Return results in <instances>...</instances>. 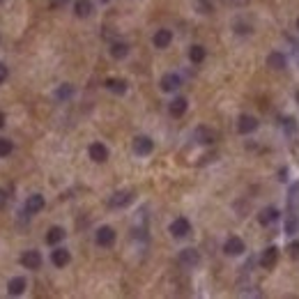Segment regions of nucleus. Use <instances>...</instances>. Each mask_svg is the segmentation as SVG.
Here are the masks:
<instances>
[{
	"mask_svg": "<svg viewBox=\"0 0 299 299\" xmlns=\"http://www.w3.org/2000/svg\"><path fill=\"white\" fill-rule=\"evenodd\" d=\"M267 67L269 69H276V72L286 69V55L279 53V51H272V53L267 55Z\"/></svg>",
	"mask_w": 299,
	"mask_h": 299,
	"instance_id": "nucleus-18",
	"label": "nucleus"
},
{
	"mask_svg": "<svg viewBox=\"0 0 299 299\" xmlns=\"http://www.w3.org/2000/svg\"><path fill=\"white\" fill-rule=\"evenodd\" d=\"M21 265H23L25 269H39L42 267V253L30 249V251H25L23 256H21Z\"/></svg>",
	"mask_w": 299,
	"mask_h": 299,
	"instance_id": "nucleus-8",
	"label": "nucleus"
},
{
	"mask_svg": "<svg viewBox=\"0 0 299 299\" xmlns=\"http://www.w3.org/2000/svg\"><path fill=\"white\" fill-rule=\"evenodd\" d=\"M72 95H74V88H72L69 83H62L58 90H55V97H58L60 102H65V99H69Z\"/></svg>",
	"mask_w": 299,
	"mask_h": 299,
	"instance_id": "nucleus-27",
	"label": "nucleus"
},
{
	"mask_svg": "<svg viewBox=\"0 0 299 299\" xmlns=\"http://www.w3.org/2000/svg\"><path fill=\"white\" fill-rule=\"evenodd\" d=\"M276 219H279V209L276 207H265V209H260V214H258V223H260V226H272Z\"/></svg>",
	"mask_w": 299,
	"mask_h": 299,
	"instance_id": "nucleus-16",
	"label": "nucleus"
},
{
	"mask_svg": "<svg viewBox=\"0 0 299 299\" xmlns=\"http://www.w3.org/2000/svg\"><path fill=\"white\" fill-rule=\"evenodd\" d=\"M2 127H5V113L0 111V129H2Z\"/></svg>",
	"mask_w": 299,
	"mask_h": 299,
	"instance_id": "nucleus-34",
	"label": "nucleus"
},
{
	"mask_svg": "<svg viewBox=\"0 0 299 299\" xmlns=\"http://www.w3.org/2000/svg\"><path fill=\"white\" fill-rule=\"evenodd\" d=\"M256 129H258V120L253 118V115H249V113L239 115V120H237V132H239V134L249 136V134H253Z\"/></svg>",
	"mask_w": 299,
	"mask_h": 299,
	"instance_id": "nucleus-4",
	"label": "nucleus"
},
{
	"mask_svg": "<svg viewBox=\"0 0 299 299\" xmlns=\"http://www.w3.org/2000/svg\"><path fill=\"white\" fill-rule=\"evenodd\" d=\"M170 235L173 237H177V239H182V237H186V235L191 233V223H189V219H184V216H177L173 223H170Z\"/></svg>",
	"mask_w": 299,
	"mask_h": 299,
	"instance_id": "nucleus-1",
	"label": "nucleus"
},
{
	"mask_svg": "<svg viewBox=\"0 0 299 299\" xmlns=\"http://www.w3.org/2000/svg\"><path fill=\"white\" fill-rule=\"evenodd\" d=\"M88 154H90V159H92V161L104 163L108 159V148L104 143H92L88 148Z\"/></svg>",
	"mask_w": 299,
	"mask_h": 299,
	"instance_id": "nucleus-12",
	"label": "nucleus"
},
{
	"mask_svg": "<svg viewBox=\"0 0 299 299\" xmlns=\"http://www.w3.org/2000/svg\"><path fill=\"white\" fill-rule=\"evenodd\" d=\"M290 253H293V258H299V242H295V244L290 246Z\"/></svg>",
	"mask_w": 299,
	"mask_h": 299,
	"instance_id": "nucleus-32",
	"label": "nucleus"
},
{
	"mask_svg": "<svg viewBox=\"0 0 299 299\" xmlns=\"http://www.w3.org/2000/svg\"><path fill=\"white\" fill-rule=\"evenodd\" d=\"M297 209H299V182H295L290 186V191H288V212L297 214Z\"/></svg>",
	"mask_w": 299,
	"mask_h": 299,
	"instance_id": "nucleus-20",
	"label": "nucleus"
},
{
	"mask_svg": "<svg viewBox=\"0 0 299 299\" xmlns=\"http://www.w3.org/2000/svg\"><path fill=\"white\" fill-rule=\"evenodd\" d=\"M25 286H28V283H25L23 276H14L12 281L7 283V293L14 295V297H18V295H23V293H25Z\"/></svg>",
	"mask_w": 299,
	"mask_h": 299,
	"instance_id": "nucleus-19",
	"label": "nucleus"
},
{
	"mask_svg": "<svg viewBox=\"0 0 299 299\" xmlns=\"http://www.w3.org/2000/svg\"><path fill=\"white\" fill-rule=\"evenodd\" d=\"M276 260H279V249H276V246H269V249L263 251V256H260V267L272 269L276 265Z\"/></svg>",
	"mask_w": 299,
	"mask_h": 299,
	"instance_id": "nucleus-13",
	"label": "nucleus"
},
{
	"mask_svg": "<svg viewBox=\"0 0 299 299\" xmlns=\"http://www.w3.org/2000/svg\"><path fill=\"white\" fill-rule=\"evenodd\" d=\"M74 12H76L78 18H85L92 14V2L90 0H76V5H74Z\"/></svg>",
	"mask_w": 299,
	"mask_h": 299,
	"instance_id": "nucleus-23",
	"label": "nucleus"
},
{
	"mask_svg": "<svg viewBox=\"0 0 299 299\" xmlns=\"http://www.w3.org/2000/svg\"><path fill=\"white\" fill-rule=\"evenodd\" d=\"M246 251V246L244 242H242V237H228L226 239V244H223V253L226 256H242V253Z\"/></svg>",
	"mask_w": 299,
	"mask_h": 299,
	"instance_id": "nucleus-3",
	"label": "nucleus"
},
{
	"mask_svg": "<svg viewBox=\"0 0 299 299\" xmlns=\"http://www.w3.org/2000/svg\"><path fill=\"white\" fill-rule=\"evenodd\" d=\"M99 2H104V5H106V2H111V0H99Z\"/></svg>",
	"mask_w": 299,
	"mask_h": 299,
	"instance_id": "nucleus-35",
	"label": "nucleus"
},
{
	"mask_svg": "<svg viewBox=\"0 0 299 299\" xmlns=\"http://www.w3.org/2000/svg\"><path fill=\"white\" fill-rule=\"evenodd\" d=\"M0 2H2V0H0Z\"/></svg>",
	"mask_w": 299,
	"mask_h": 299,
	"instance_id": "nucleus-38",
	"label": "nucleus"
},
{
	"mask_svg": "<svg viewBox=\"0 0 299 299\" xmlns=\"http://www.w3.org/2000/svg\"><path fill=\"white\" fill-rule=\"evenodd\" d=\"M25 214H37V212H42L44 209V196L42 193H32V196L25 198Z\"/></svg>",
	"mask_w": 299,
	"mask_h": 299,
	"instance_id": "nucleus-9",
	"label": "nucleus"
},
{
	"mask_svg": "<svg viewBox=\"0 0 299 299\" xmlns=\"http://www.w3.org/2000/svg\"><path fill=\"white\" fill-rule=\"evenodd\" d=\"M69 260H72V253L67 251V249H62V246H58V249L51 253V263H53L55 267H67Z\"/></svg>",
	"mask_w": 299,
	"mask_h": 299,
	"instance_id": "nucleus-14",
	"label": "nucleus"
},
{
	"mask_svg": "<svg viewBox=\"0 0 299 299\" xmlns=\"http://www.w3.org/2000/svg\"><path fill=\"white\" fill-rule=\"evenodd\" d=\"M297 30H299V18H297Z\"/></svg>",
	"mask_w": 299,
	"mask_h": 299,
	"instance_id": "nucleus-36",
	"label": "nucleus"
},
{
	"mask_svg": "<svg viewBox=\"0 0 299 299\" xmlns=\"http://www.w3.org/2000/svg\"><path fill=\"white\" fill-rule=\"evenodd\" d=\"M186 106H189V102H186L184 97H175L173 102H170V106H168V111H170L173 118H182L186 113Z\"/></svg>",
	"mask_w": 299,
	"mask_h": 299,
	"instance_id": "nucleus-17",
	"label": "nucleus"
},
{
	"mask_svg": "<svg viewBox=\"0 0 299 299\" xmlns=\"http://www.w3.org/2000/svg\"><path fill=\"white\" fill-rule=\"evenodd\" d=\"M7 200H9V193H7L5 189H0V209L7 207Z\"/></svg>",
	"mask_w": 299,
	"mask_h": 299,
	"instance_id": "nucleus-30",
	"label": "nucleus"
},
{
	"mask_svg": "<svg viewBox=\"0 0 299 299\" xmlns=\"http://www.w3.org/2000/svg\"><path fill=\"white\" fill-rule=\"evenodd\" d=\"M62 239H65V230H62L60 226H53V228H51V230L46 233V244H51V246L60 244Z\"/></svg>",
	"mask_w": 299,
	"mask_h": 299,
	"instance_id": "nucleus-22",
	"label": "nucleus"
},
{
	"mask_svg": "<svg viewBox=\"0 0 299 299\" xmlns=\"http://www.w3.org/2000/svg\"><path fill=\"white\" fill-rule=\"evenodd\" d=\"M7 81V67L0 62V83H5Z\"/></svg>",
	"mask_w": 299,
	"mask_h": 299,
	"instance_id": "nucleus-31",
	"label": "nucleus"
},
{
	"mask_svg": "<svg viewBox=\"0 0 299 299\" xmlns=\"http://www.w3.org/2000/svg\"><path fill=\"white\" fill-rule=\"evenodd\" d=\"M111 55H113L115 60L127 58V55H129V44H125V42H115L113 46H111Z\"/></svg>",
	"mask_w": 299,
	"mask_h": 299,
	"instance_id": "nucleus-25",
	"label": "nucleus"
},
{
	"mask_svg": "<svg viewBox=\"0 0 299 299\" xmlns=\"http://www.w3.org/2000/svg\"><path fill=\"white\" fill-rule=\"evenodd\" d=\"M170 42H173V32H170V30H166V28L156 30L154 37H152V44H154L156 48H166Z\"/></svg>",
	"mask_w": 299,
	"mask_h": 299,
	"instance_id": "nucleus-15",
	"label": "nucleus"
},
{
	"mask_svg": "<svg viewBox=\"0 0 299 299\" xmlns=\"http://www.w3.org/2000/svg\"><path fill=\"white\" fill-rule=\"evenodd\" d=\"M189 60H191L193 65H200L205 60V48L200 46V44H193V46L189 48Z\"/></svg>",
	"mask_w": 299,
	"mask_h": 299,
	"instance_id": "nucleus-26",
	"label": "nucleus"
},
{
	"mask_svg": "<svg viewBox=\"0 0 299 299\" xmlns=\"http://www.w3.org/2000/svg\"><path fill=\"white\" fill-rule=\"evenodd\" d=\"M69 0H51V7H65Z\"/></svg>",
	"mask_w": 299,
	"mask_h": 299,
	"instance_id": "nucleus-33",
	"label": "nucleus"
},
{
	"mask_svg": "<svg viewBox=\"0 0 299 299\" xmlns=\"http://www.w3.org/2000/svg\"><path fill=\"white\" fill-rule=\"evenodd\" d=\"M283 132L290 134V136H295V134H297V120H295V118H286V120H283Z\"/></svg>",
	"mask_w": 299,
	"mask_h": 299,
	"instance_id": "nucleus-28",
	"label": "nucleus"
},
{
	"mask_svg": "<svg viewBox=\"0 0 299 299\" xmlns=\"http://www.w3.org/2000/svg\"><path fill=\"white\" fill-rule=\"evenodd\" d=\"M193 138H196V143H200V145H209V143H214L216 141V134H214V129L200 125V127H196Z\"/></svg>",
	"mask_w": 299,
	"mask_h": 299,
	"instance_id": "nucleus-10",
	"label": "nucleus"
},
{
	"mask_svg": "<svg viewBox=\"0 0 299 299\" xmlns=\"http://www.w3.org/2000/svg\"><path fill=\"white\" fill-rule=\"evenodd\" d=\"M12 150H14V145L9 138H0V156H9Z\"/></svg>",
	"mask_w": 299,
	"mask_h": 299,
	"instance_id": "nucleus-29",
	"label": "nucleus"
},
{
	"mask_svg": "<svg viewBox=\"0 0 299 299\" xmlns=\"http://www.w3.org/2000/svg\"><path fill=\"white\" fill-rule=\"evenodd\" d=\"M95 242L97 246H111L115 242V230L111 226H102L95 233Z\"/></svg>",
	"mask_w": 299,
	"mask_h": 299,
	"instance_id": "nucleus-6",
	"label": "nucleus"
},
{
	"mask_svg": "<svg viewBox=\"0 0 299 299\" xmlns=\"http://www.w3.org/2000/svg\"><path fill=\"white\" fill-rule=\"evenodd\" d=\"M152 150H154L152 138H148V136H136L134 138V152H136L138 156H148Z\"/></svg>",
	"mask_w": 299,
	"mask_h": 299,
	"instance_id": "nucleus-7",
	"label": "nucleus"
},
{
	"mask_svg": "<svg viewBox=\"0 0 299 299\" xmlns=\"http://www.w3.org/2000/svg\"><path fill=\"white\" fill-rule=\"evenodd\" d=\"M297 102H299V92H297Z\"/></svg>",
	"mask_w": 299,
	"mask_h": 299,
	"instance_id": "nucleus-37",
	"label": "nucleus"
},
{
	"mask_svg": "<svg viewBox=\"0 0 299 299\" xmlns=\"http://www.w3.org/2000/svg\"><path fill=\"white\" fill-rule=\"evenodd\" d=\"M177 260H179V265H182V267L191 269V267H196V265L200 263V253H198L196 249H182V251H179V256H177Z\"/></svg>",
	"mask_w": 299,
	"mask_h": 299,
	"instance_id": "nucleus-2",
	"label": "nucleus"
},
{
	"mask_svg": "<svg viewBox=\"0 0 299 299\" xmlns=\"http://www.w3.org/2000/svg\"><path fill=\"white\" fill-rule=\"evenodd\" d=\"M299 233V214L295 212H288V221H286V235H297Z\"/></svg>",
	"mask_w": 299,
	"mask_h": 299,
	"instance_id": "nucleus-24",
	"label": "nucleus"
},
{
	"mask_svg": "<svg viewBox=\"0 0 299 299\" xmlns=\"http://www.w3.org/2000/svg\"><path fill=\"white\" fill-rule=\"evenodd\" d=\"M132 200H134V193L132 191H118V193H113V196L108 198V207H111V209L127 207Z\"/></svg>",
	"mask_w": 299,
	"mask_h": 299,
	"instance_id": "nucleus-5",
	"label": "nucleus"
},
{
	"mask_svg": "<svg viewBox=\"0 0 299 299\" xmlns=\"http://www.w3.org/2000/svg\"><path fill=\"white\" fill-rule=\"evenodd\" d=\"M159 85H161L163 92H177L179 85H182V78H179L177 74H173V72H170V74H163V76H161V83H159Z\"/></svg>",
	"mask_w": 299,
	"mask_h": 299,
	"instance_id": "nucleus-11",
	"label": "nucleus"
},
{
	"mask_svg": "<svg viewBox=\"0 0 299 299\" xmlns=\"http://www.w3.org/2000/svg\"><path fill=\"white\" fill-rule=\"evenodd\" d=\"M106 90H111L113 95H125L127 92V81L125 78H106Z\"/></svg>",
	"mask_w": 299,
	"mask_h": 299,
	"instance_id": "nucleus-21",
	"label": "nucleus"
}]
</instances>
